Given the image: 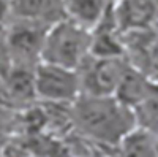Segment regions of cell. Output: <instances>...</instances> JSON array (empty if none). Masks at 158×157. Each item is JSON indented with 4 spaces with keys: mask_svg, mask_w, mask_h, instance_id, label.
I'll use <instances>...</instances> for the list:
<instances>
[{
    "mask_svg": "<svg viewBox=\"0 0 158 157\" xmlns=\"http://www.w3.org/2000/svg\"><path fill=\"white\" fill-rule=\"evenodd\" d=\"M73 130L104 149H115L136 129L135 111L114 95L82 94L71 105Z\"/></svg>",
    "mask_w": 158,
    "mask_h": 157,
    "instance_id": "6da1fadb",
    "label": "cell"
},
{
    "mask_svg": "<svg viewBox=\"0 0 158 157\" xmlns=\"http://www.w3.org/2000/svg\"><path fill=\"white\" fill-rule=\"evenodd\" d=\"M92 32L68 18L54 24L44 38L41 62L79 70L90 56Z\"/></svg>",
    "mask_w": 158,
    "mask_h": 157,
    "instance_id": "7a4b0ae2",
    "label": "cell"
},
{
    "mask_svg": "<svg viewBox=\"0 0 158 157\" xmlns=\"http://www.w3.org/2000/svg\"><path fill=\"white\" fill-rule=\"evenodd\" d=\"M36 98L48 105H73L82 95V83L77 70L40 62L35 68Z\"/></svg>",
    "mask_w": 158,
    "mask_h": 157,
    "instance_id": "3957f363",
    "label": "cell"
},
{
    "mask_svg": "<svg viewBox=\"0 0 158 157\" xmlns=\"http://www.w3.org/2000/svg\"><path fill=\"white\" fill-rule=\"evenodd\" d=\"M48 30V27L33 22L11 19L10 25L5 30L11 65L36 68V65L41 62Z\"/></svg>",
    "mask_w": 158,
    "mask_h": 157,
    "instance_id": "277c9868",
    "label": "cell"
},
{
    "mask_svg": "<svg viewBox=\"0 0 158 157\" xmlns=\"http://www.w3.org/2000/svg\"><path fill=\"white\" fill-rule=\"evenodd\" d=\"M127 65L125 57H95L90 54L77 70L82 94L114 95Z\"/></svg>",
    "mask_w": 158,
    "mask_h": 157,
    "instance_id": "5b68a950",
    "label": "cell"
},
{
    "mask_svg": "<svg viewBox=\"0 0 158 157\" xmlns=\"http://www.w3.org/2000/svg\"><path fill=\"white\" fill-rule=\"evenodd\" d=\"M5 105L13 110H25L38 102L35 92V68L11 65L2 78Z\"/></svg>",
    "mask_w": 158,
    "mask_h": 157,
    "instance_id": "8992f818",
    "label": "cell"
},
{
    "mask_svg": "<svg viewBox=\"0 0 158 157\" xmlns=\"http://www.w3.org/2000/svg\"><path fill=\"white\" fill-rule=\"evenodd\" d=\"M11 19L33 22L51 29L67 18L63 0H10Z\"/></svg>",
    "mask_w": 158,
    "mask_h": 157,
    "instance_id": "52a82bcc",
    "label": "cell"
},
{
    "mask_svg": "<svg viewBox=\"0 0 158 157\" xmlns=\"http://www.w3.org/2000/svg\"><path fill=\"white\" fill-rule=\"evenodd\" d=\"M112 11L122 33L146 30L156 24L153 0H115Z\"/></svg>",
    "mask_w": 158,
    "mask_h": 157,
    "instance_id": "ba28073f",
    "label": "cell"
},
{
    "mask_svg": "<svg viewBox=\"0 0 158 157\" xmlns=\"http://www.w3.org/2000/svg\"><path fill=\"white\" fill-rule=\"evenodd\" d=\"M122 35L115 22L114 11L111 10L108 16L92 30L90 54L95 57H123Z\"/></svg>",
    "mask_w": 158,
    "mask_h": 157,
    "instance_id": "9c48e42d",
    "label": "cell"
},
{
    "mask_svg": "<svg viewBox=\"0 0 158 157\" xmlns=\"http://www.w3.org/2000/svg\"><path fill=\"white\" fill-rule=\"evenodd\" d=\"M156 87H158V83L152 81L149 76H146L142 72L136 70L135 67H131L128 63L120 78V83L117 86L114 97L118 98L123 105L130 107L131 110H135Z\"/></svg>",
    "mask_w": 158,
    "mask_h": 157,
    "instance_id": "30bf717a",
    "label": "cell"
},
{
    "mask_svg": "<svg viewBox=\"0 0 158 157\" xmlns=\"http://www.w3.org/2000/svg\"><path fill=\"white\" fill-rule=\"evenodd\" d=\"M115 0H63L67 18L90 32L108 16Z\"/></svg>",
    "mask_w": 158,
    "mask_h": 157,
    "instance_id": "8fae6325",
    "label": "cell"
},
{
    "mask_svg": "<svg viewBox=\"0 0 158 157\" xmlns=\"http://www.w3.org/2000/svg\"><path fill=\"white\" fill-rule=\"evenodd\" d=\"M136 127L158 138V87L133 110Z\"/></svg>",
    "mask_w": 158,
    "mask_h": 157,
    "instance_id": "7c38bea8",
    "label": "cell"
},
{
    "mask_svg": "<svg viewBox=\"0 0 158 157\" xmlns=\"http://www.w3.org/2000/svg\"><path fill=\"white\" fill-rule=\"evenodd\" d=\"M10 68H11V57H10L5 32H0V78H3Z\"/></svg>",
    "mask_w": 158,
    "mask_h": 157,
    "instance_id": "4fadbf2b",
    "label": "cell"
},
{
    "mask_svg": "<svg viewBox=\"0 0 158 157\" xmlns=\"http://www.w3.org/2000/svg\"><path fill=\"white\" fill-rule=\"evenodd\" d=\"M11 22V2L0 0V32H5Z\"/></svg>",
    "mask_w": 158,
    "mask_h": 157,
    "instance_id": "5bb4252c",
    "label": "cell"
},
{
    "mask_svg": "<svg viewBox=\"0 0 158 157\" xmlns=\"http://www.w3.org/2000/svg\"><path fill=\"white\" fill-rule=\"evenodd\" d=\"M153 30H155V38H156V45H158V22L153 25Z\"/></svg>",
    "mask_w": 158,
    "mask_h": 157,
    "instance_id": "9a60e30c",
    "label": "cell"
},
{
    "mask_svg": "<svg viewBox=\"0 0 158 157\" xmlns=\"http://www.w3.org/2000/svg\"><path fill=\"white\" fill-rule=\"evenodd\" d=\"M155 2V11H156V22H158V0H153Z\"/></svg>",
    "mask_w": 158,
    "mask_h": 157,
    "instance_id": "2e32d148",
    "label": "cell"
}]
</instances>
